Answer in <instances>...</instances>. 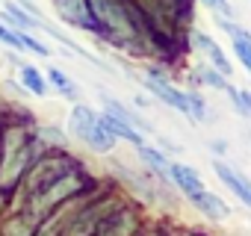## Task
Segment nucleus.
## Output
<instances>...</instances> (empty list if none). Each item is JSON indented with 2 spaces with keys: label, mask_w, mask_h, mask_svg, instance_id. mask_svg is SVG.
<instances>
[{
  "label": "nucleus",
  "mask_w": 251,
  "mask_h": 236,
  "mask_svg": "<svg viewBox=\"0 0 251 236\" xmlns=\"http://www.w3.org/2000/svg\"><path fill=\"white\" fill-rule=\"evenodd\" d=\"M169 180L189 198V195H195V192H201L204 189V180H201V174L195 171V168H189V165H183V163H172L169 165Z\"/></svg>",
  "instance_id": "obj_11"
},
{
  "label": "nucleus",
  "mask_w": 251,
  "mask_h": 236,
  "mask_svg": "<svg viewBox=\"0 0 251 236\" xmlns=\"http://www.w3.org/2000/svg\"><path fill=\"white\" fill-rule=\"evenodd\" d=\"M192 45L207 56V65H213V68H216V71H222L225 77H230V74H233V65L227 62V56H225L222 45H219L213 36H207V33H201V30H192Z\"/></svg>",
  "instance_id": "obj_7"
},
{
  "label": "nucleus",
  "mask_w": 251,
  "mask_h": 236,
  "mask_svg": "<svg viewBox=\"0 0 251 236\" xmlns=\"http://www.w3.org/2000/svg\"><path fill=\"white\" fill-rule=\"evenodd\" d=\"M213 171H216V177H219V180H222V183H225L248 210H251V180H248L245 174H239L236 168H230L227 163H222V160L213 163Z\"/></svg>",
  "instance_id": "obj_8"
},
{
  "label": "nucleus",
  "mask_w": 251,
  "mask_h": 236,
  "mask_svg": "<svg viewBox=\"0 0 251 236\" xmlns=\"http://www.w3.org/2000/svg\"><path fill=\"white\" fill-rule=\"evenodd\" d=\"M0 42H3L6 47H12V50H21V36H18V30L9 27L6 21H0ZM21 53H24V50H21Z\"/></svg>",
  "instance_id": "obj_20"
},
{
  "label": "nucleus",
  "mask_w": 251,
  "mask_h": 236,
  "mask_svg": "<svg viewBox=\"0 0 251 236\" xmlns=\"http://www.w3.org/2000/svg\"><path fill=\"white\" fill-rule=\"evenodd\" d=\"M198 80H201V86H210V89H219V92H227V77L222 74V71H216L213 65H201L198 68Z\"/></svg>",
  "instance_id": "obj_17"
},
{
  "label": "nucleus",
  "mask_w": 251,
  "mask_h": 236,
  "mask_svg": "<svg viewBox=\"0 0 251 236\" xmlns=\"http://www.w3.org/2000/svg\"><path fill=\"white\" fill-rule=\"evenodd\" d=\"M136 151H139L142 163H145V165H148V168H151L154 174H160V177H163L166 183H172V180H169V165H172V160H169V157H166V154H163L160 148H154V145L142 142V145H139Z\"/></svg>",
  "instance_id": "obj_13"
},
{
  "label": "nucleus",
  "mask_w": 251,
  "mask_h": 236,
  "mask_svg": "<svg viewBox=\"0 0 251 236\" xmlns=\"http://www.w3.org/2000/svg\"><path fill=\"white\" fill-rule=\"evenodd\" d=\"M145 89L151 92V94H157L166 106H172L175 112H180V115H186L189 118V100H186V92L183 89H177L163 71H157V68H151L148 71V77H145Z\"/></svg>",
  "instance_id": "obj_4"
},
{
  "label": "nucleus",
  "mask_w": 251,
  "mask_h": 236,
  "mask_svg": "<svg viewBox=\"0 0 251 236\" xmlns=\"http://www.w3.org/2000/svg\"><path fill=\"white\" fill-rule=\"evenodd\" d=\"M50 3H53V9H56V15H59L62 24L95 36V24H92V15H89L86 0H50Z\"/></svg>",
  "instance_id": "obj_6"
},
{
  "label": "nucleus",
  "mask_w": 251,
  "mask_h": 236,
  "mask_svg": "<svg viewBox=\"0 0 251 236\" xmlns=\"http://www.w3.org/2000/svg\"><path fill=\"white\" fill-rule=\"evenodd\" d=\"M27 165H30V139L24 136V130L9 127L6 133H0V189H12Z\"/></svg>",
  "instance_id": "obj_2"
},
{
  "label": "nucleus",
  "mask_w": 251,
  "mask_h": 236,
  "mask_svg": "<svg viewBox=\"0 0 251 236\" xmlns=\"http://www.w3.org/2000/svg\"><path fill=\"white\" fill-rule=\"evenodd\" d=\"M100 124L106 127V133L112 136V139H121V142H130L133 148H139L142 142H145V136L130 124V121H124V118H118V115H112V112H100Z\"/></svg>",
  "instance_id": "obj_10"
},
{
  "label": "nucleus",
  "mask_w": 251,
  "mask_h": 236,
  "mask_svg": "<svg viewBox=\"0 0 251 236\" xmlns=\"http://www.w3.org/2000/svg\"><path fill=\"white\" fill-rule=\"evenodd\" d=\"M92 24H95V36L106 45H115L121 50H133L142 53V42L136 39L127 12H124V0H86Z\"/></svg>",
  "instance_id": "obj_1"
},
{
  "label": "nucleus",
  "mask_w": 251,
  "mask_h": 236,
  "mask_svg": "<svg viewBox=\"0 0 251 236\" xmlns=\"http://www.w3.org/2000/svg\"><path fill=\"white\" fill-rule=\"evenodd\" d=\"M3 21L9 24V27H15V30H42V18H36V15H30L21 3H6V12H3Z\"/></svg>",
  "instance_id": "obj_14"
},
{
  "label": "nucleus",
  "mask_w": 251,
  "mask_h": 236,
  "mask_svg": "<svg viewBox=\"0 0 251 236\" xmlns=\"http://www.w3.org/2000/svg\"><path fill=\"white\" fill-rule=\"evenodd\" d=\"M186 100H189V118L192 121H207V103L198 92H186Z\"/></svg>",
  "instance_id": "obj_19"
},
{
  "label": "nucleus",
  "mask_w": 251,
  "mask_h": 236,
  "mask_svg": "<svg viewBox=\"0 0 251 236\" xmlns=\"http://www.w3.org/2000/svg\"><path fill=\"white\" fill-rule=\"evenodd\" d=\"M68 133L74 139H80L86 148L98 151V154H109L115 148V139L106 133V127L100 124V112H95L86 103H74L71 115H68Z\"/></svg>",
  "instance_id": "obj_3"
},
{
  "label": "nucleus",
  "mask_w": 251,
  "mask_h": 236,
  "mask_svg": "<svg viewBox=\"0 0 251 236\" xmlns=\"http://www.w3.org/2000/svg\"><path fill=\"white\" fill-rule=\"evenodd\" d=\"M189 204H192L201 215H207V218H213V221H225V218L230 215V207H227L219 195H213L210 189H201V192L189 195Z\"/></svg>",
  "instance_id": "obj_9"
},
{
  "label": "nucleus",
  "mask_w": 251,
  "mask_h": 236,
  "mask_svg": "<svg viewBox=\"0 0 251 236\" xmlns=\"http://www.w3.org/2000/svg\"><path fill=\"white\" fill-rule=\"evenodd\" d=\"M71 168H74V163H68V160H62V157H48V160L36 163V168L27 174L30 198H33V195H39L42 189H48L53 180H59V177H62V174H68Z\"/></svg>",
  "instance_id": "obj_5"
},
{
  "label": "nucleus",
  "mask_w": 251,
  "mask_h": 236,
  "mask_svg": "<svg viewBox=\"0 0 251 236\" xmlns=\"http://www.w3.org/2000/svg\"><path fill=\"white\" fill-rule=\"evenodd\" d=\"M227 97L233 100V106H236V112H239L242 118H251V92H248V89H233V86H227Z\"/></svg>",
  "instance_id": "obj_18"
},
{
  "label": "nucleus",
  "mask_w": 251,
  "mask_h": 236,
  "mask_svg": "<svg viewBox=\"0 0 251 236\" xmlns=\"http://www.w3.org/2000/svg\"><path fill=\"white\" fill-rule=\"evenodd\" d=\"M15 65H18V77H21L24 92L36 94V97H48L50 94V83H48V77L36 65H30V62H15Z\"/></svg>",
  "instance_id": "obj_12"
},
{
  "label": "nucleus",
  "mask_w": 251,
  "mask_h": 236,
  "mask_svg": "<svg viewBox=\"0 0 251 236\" xmlns=\"http://www.w3.org/2000/svg\"><path fill=\"white\" fill-rule=\"evenodd\" d=\"M201 3H204L210 12H216L219 18H233V9H230L227 0H201Z\"/></svg>",
  "instance_id": "obj_21"
},
{
  "label": "nucleus",
  "mask_w": 251,
  "mask_h": 236,
  "mask_svg": "<svg viewBox=\"0 0 251 236\" xmlns=\"http://www.w3.org/2000/svg\"><path fill=\"white\" fill-rule=\"evenodd\" d=\"M48 83L65 97V100H80V89H77V83L65 74V71H59V68H53V65H48Z\"/></svg>",
  "instance_id": "obj_15"
},
{
  "label": "nucleus",
  "mask_w": 251,
  "mask_h": 236,
  "mask_svg": "<svg viewBox=\"0 0 251 236\" xmlns=\"http://www.w3.org/2000/svg\"><path fill=\"white\" fill-rule=\"evenodd\" d=\"M103 106H106L103 112H112V115H118V118H124V121H130V124L136 127V130H145V133H151V127H148V124L142 121V118H139V115H133V112H130L127 106H124L121 100H115V97H109V94H106V97H103Z\"/></svg>",
  "instance_id": "obj_16"
}]
</instances>
